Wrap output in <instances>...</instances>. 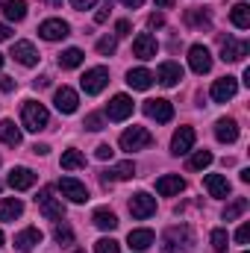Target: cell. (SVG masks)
I'll return each instance as SVG.
<instances>
[{
  "label": "cell",
  "mask_w": 250,
  "mask_h": 253,
  "mask_svg": "<svg viewBox=\"0 0 250 253\" xmlns=\"http://www.w3.org/2000/svg\"><path fill=\"white\" fill-rule=\"evenodd\" d=\"M191 245H194V230L188 224L168 227L162 236V253H188Z\"/></svg>",
  "instance_id": "6da1fadb"
},
{
  "label": "cell",
  "mask_w": 250,
  "mask_h": 253,
  "mask_svg": "<svg viewBox=\"0 0 250 253\" xmlns=\"http://www.w3.org/2000/svg\"><path fill=\"white\" fill-rule=\"evenodd\" d=\"M21 121H24V126H27L30 132H39V129H44V126H47L50 115H47V109H44L42 103L27 100V103H24V109H21Z\"/></svg>",
  "instance_id": "7a4b0ae2"
},
{
  "label": "cell",
  "mask_w": 250,
  "mask_h": 253,
  "mask_svg": "<svg viewBox=\"0 0 250 253\" xmlns=\"http://www.w3.org/2000/svg\"><path fill=\"white\" fill-rule=\"evenodd\" d=\"M36 203H39V212L47 221H62L65 218V203L59 197H53V189H42V194L36 197Z\"/></svg>",
  "instance_id": "3957f363"
},
{
  "label": "cell",
  "mask_w": 250,
  "mask_h": 253,
  "mask_svg": "<svg viewBox=\"0 0 250 253\" xmlns=\"http://www.w3.org/2000/svg\"><path fill=\"white\" fill-rule=\"evenodd\" d=\"M153 144V135L144 129V126H129L124 129V135H121V150H147Z\"/></svg>",
  "instance_id": "277c9868"
},
{
  "label": "cell",
  "mask_w": 250,
  "mask_h": 253,
  "mask_svg": "<svg viewBox=\"0 0 250 253\" xmlns=\"http://www.w3.org/2000/svg\"><path fill=\"white\" fill-rule=\"evenodd\" d=\"M80 85H83L85 94H100V91L109 85V71H106V68H91V71L83 74Z\"/></svg>",
  "instance_id": "5b68a950"
},
{
  "label": "cell",
  "mask_w": 250,
  "mask_h": 253,
  "mask_svg": "<svg viewBox=\"0 0 250 253\" xmlns=\"http://www.w3.org/2000/svg\"><path fill=\"white\" fill-rule=\"evenodd\" d=\"M144 115L153 118L156 124H168L174 118V106L165 100V97H156V100H144Z\"/></svg>",
  "instance_id": "8992f818"
},
{
  "label": "cell",
  "mask_w": 250,
  "mask_h": 253,
  "mask_svg": "<svg viewBox=\"0 0 250 253\" xmlns=\"http://www.w3.org/2000/svg\"><path fill=\"white\" fill-rule=\"evenodd\" d=\"M129 212H132V218H138V221L150 218V215L156 212V197H150L147 191L132 194V197H129Z\"/></svg>",
  "instance_id": "52a82bcc"
},
{
  "label": "cell",
  "mask_w": 250,
  "mask_h": 253,
  "mask_svg": "<svg viewBox=\"0 0 250 253\" xmlns=\"http://www.w3.org/2000/svg\"><path fill=\"white\" fill-rule=\"evenodd\" d=\"M39 36L44 42H59L65 36H71V27H68V21H62V18H47V21L39 24Z\"/></svg>",
  "instance_id": "ba28073f"
},
{
  "label": "cell",
  "mask_w": 250,
  "mask_h": 253,
  "mask_svg": "<svg viewBox=\"0 0 250 253\" xmlns=\"http://www.w3.org/2000/svg\"><path fill=\"white\" fill-rule=\"evenodd\" d=\"M236 91H239V80L236 77H221V80H215L212 83V100L215 103H227V100H233L236 97Z\"/></svg>",
  "instance_id": "9c48e42d"
},
{
  "label": "cell",
  "mask_w": 250,
  "mask_h": 253,
  "mask_svg": "<svg viewBox=\"0 0 250 253\" xmlns=\"http://www.w3.org/2000/svg\"><path fill=\"white\" fill-rule=\"evenodd\" d=\"M248 53H250L248 42H239V39H230V36L221 42V59L224 62H242Z\"/></svg>",
  "instance_id": "30bf717a"
},
{
  "label": "cell",
  "mask_w": 250,
  "mask_h": 253,
  "mask_svg": "<svg viewBox=\"0 0 250 253\" xmlns=\"http://www.w3.org/2000/svg\"><path fill=\"white\" fill-rule=\"evenodd\" d=\"M188 65H191L194 74H209V68H212V53H209V47L191 44V47H188Z\"/></svg>",
  "instance_id": "8fae6325"
},
{
  "label": "cell",
  "mask_w": 250,
  "mask_h": 253,
  "mask_svg": "<svg viewBox=\"0 0 250 253\" xmlns=\"http://www.w3.org/2000/svg\"><path fill=\"white\" fill-rule=\"evenodd\" d=\"M56 189L62 191V197H68L71 203H85V200H88V189H85L80 180H74V177H62Z\"/></svg>",
  "instance_id": "7c38bea8"
},
{
  "label": "cell",
  "mask_w": 250,
  "mask_h": 253,
  "mask_svg": "<svg viewBox=\"0 0 250 253\" xmlns=\"http://www.w3.org/2000/svg\"><path fill=\"white\" fill-rule=\"evenodd\" d=\"M106 115H109V121H126V118L132 115V97H126V94H115L112 103L106 106Z\"/></svg>",
  "instance_id": "4fadbf2b"
},
{
  "label": "cell",
  "mask_w": 250,
  "mask_h": 253,
  "mask_svg": "<svg viewBox=\"0 0 250 253\" xmlns=\"http://www.w3.org/2000/svg\"><path fill=\"white\" fill-rule=\"evenodd\" d=\"M53 103H56V109L62 112V115H74L77 112V106H80V97H77V91L74 88H56V94H53Z\"/></svg>",
  "instance_id": "5bb4252c"
},
{
  "label": "cell",
  "mask_w": 250,
  "mask_h": 253,
  "mask_svg": "<svg viewBox=\"0 0 250 253\" xmlns=\"http://www.w3.org/2000/svg\"><path fill=\"white\" fill-rule=\"evenodd\" d=\"M194 147V129L191 126H180L171 138V153L174 156H186L188 150Z\"/></svg>",
  "instance_id": "9a60e30c"
},
{
  "label": "cell",
  "mask_w": 250,
  "mask_h": 253,
  "mask_svg": "<svg viewBox=\"0 0 250 253\" xmlns=\"http://www.w3.org/2000/svg\"><path fill=\"white\" fill-rule=\"evenodd\" d=\"M156 50H159V44H156V39H153L150 33H138V36H135V42H132V53H135L138 59H153Z\"/></svg>",
  "instance_id": "2e32d148"
},
{
  "label": "cell",
  "mask_w": 250,
  "mask_h": 253,
  "mask_svg": "<svg viewBox=\"0 0 250 253\" xmlns=\"http://www.w3.org/2000/svg\"><path fill=\"white\" fill-rule=\"evenodd\" d=\"M12 59L27 65V68H33V65L39 62V50L33 47V42H15L12 44Z\"/></svg>",
  "instance_id": "e0dca14e"
},
{
  "label": "cell",
  "mask_w": 250,
  "mask_h": 253,
  "mask_svg": "<svg viewBox=\"0 0 250 253\" xmlns=\"http://www.w3.org/2000/svg\"><path fill=\"white\" fill-rule=\"evenodd\" d=\"M6 183H9L15 191H27V189H33V186H36V174H33L30 168H12Z\"/></svg>",
  "instance_id": "ac0fdd59"
},
{
  "label": "cell",
  "mask_w": 250,
  "mask_h": 253,
  "mask_svg": "<svg viewBox=\"0 0 250 253\" xmlns=\"http://www.w3.org/2000/svg\"><path fill=\"white\" fill-rule=\"evenodd\" d=\"M215 138H218L221 144H233V141L239 138V124H236L233 118H218V121H215Z\"/></svg>",
  "instance_id": "d6986e66"
},
{
  "label": "cell",
  "mask_w": 250,
  "mask_h": 253,
  "mask_svg": "<svg viewBox=\"0 0 250 253\" xmlns=\"http://www.w3.org/2000/svg\"><path fill=\"white\" fill-rule=\"evenodd\" d=\"M183 189H186V180H183L180 174H165V177H159V180H156V191H159L162 197L180 194Z\"/></svg>",
  "instance_id": "ffe728a7"
},
{
  "label": "cell",
  "mask_w": 250,
  "mask_h": 253,
  "mask_svg": "<svg viewBox=\"0 0 250 253\" xmlns=\"http://www.w3.org/2000/svg\"><path fill=\"white\" fill-rule=\"evenodd\" d=\"M153 80H159L162 85H177V83L183 80V68H180L177 62H162Z\"/></svg>",
  "instance_id": "44dd1931"
},
{
  "label": "cell",
  "mask_w": 250,
  "mask_h": 253,
  "mask_svg": "<svg viewBox=\"0 0 250 253\" xmlns=\"http://www.w3.org/2000/svg\"><path fill=\"white\" fill-rule=\"evenodd\" d=\"M36 245H42V230H36V227H27V230H21V233L15 236V248L21 253L33 251Z\"/></svg>",
  "instance_id": "7402d4cb"
},
{
  "label": "cell",
  "mask_w": 250,
  "mask_h": 253,
  "mask_svg": "<svg viewBox=\"0 0 250 253\" xmlns=\"http://www.w3.org/2000/svg\"><path fill=\"white\" fill-rule=\"evenodd\" d=\"M203 186L209 191V197H227V194H230V180L221 177V174H206Z\"/></svg>",
  "instance_id": "603a6c76"
},
{
  "label": "cell",
  "mask_w": 250,
  "mask_h": 253,
  "mask_svg": "<svg viewBox=\"0 0 250 253\" xmlns=\"http://www.w3.org/2000/svg\"><path fill=\"white\" fill-rule=\"evenodd\" d=\"M126 83H129V88H135V91H147V88L153 85V74H150L147 68H135V71L126 74Z\"/></svg>",
  "instance_id": "cb8c5ba5"
},
{
  "label": "cell",
  "mask_w": 250,
  "mask_h": 253,
  "mask_svg": "<svg viewBox=\"0 0 250 253\" xmlns=\"http://www.w3.org/2000/svg\"><path fill=\"white\" fill-rule=\"evenodd\" d=\"M153 242H156L153 230H129V236H126V245H129L132 251H147Z\"/></svg>",
  "instance_id": "d4e9b609"
},
{
  "label": "cell",
  "mask_w": 250,
  "mask_h": 253,
  "mask_svg": "<svg viewBox=\"0 0 250 253\" xmlns=\"http://www.w3.org/2000/svg\"><path fill=\"white\" fill-rule=\"evenodd\" d=\"M129 177H135V165L132 162H118L103 174V183H121V180H129Z\"/></svg>",
  "instance_id": "484cf974"
},
{
  "label": "cell",
  "mask_w": 250,
  "mask_h": 253,
  "mask_svg": "<svg viewBox=\"0 0 250 253\" xmlns=\"http://www.w3.org/2000/svg\"><path fill=\"white\" fill-rule=\"evenodd\" d=\"M91 221H94V227H97V230H115V227H118V215H115L112 209H106V206L94 209Z\"/></svg>",
  "instance_id": "4316f807"
},
{
  "label": "cell",
  "mask_w": 250,
  "mask_h": 253,
  "mask_svg": "<svg viewBox=\"0 0 250 253\" xmlns=\"http://www.w3.org/2000/svg\"><path fill=\"white\" fill-rule=\"evenodd\" d=\"M21 212H24V203L18 197H3L0 200V221H15V218H21Z\"/></svg>",
  "instance_id": "83f0119b"
},
{
  "label": "cell",
  "mask_w": 250,
  "mask_h": 253,
  "mask_svg": "<svg viewBox=\"0 0 250 253\" xmlns=\"http://www.w3.org/2000/svg\"><path fill=\"white\" fill-rule=\"evenodd\" d=\"M0 141L18 147V144H21V129L12 124V121H0Z\"/></svg>",
  "instance_id": "f1b7e54d"
},
{
  "label": "cell",
  "mask_w": 250,
  "mask_h": 253,
  "mask_svg": "<svg viewBox=\"0 0 250 253\" xmlns=\"http://www.w3.org/2000/svg\"><path fill=\"white\" fill-rule=\"evenodd\" d=\"M3 12H6L9 21H24L27 18V0H6Z\"/></svg>",
  "instance_id": "f546056e"
},
{
  "label": "cell",
  "mask_w": 250,
  "mask_h": 253,
  "mask_svg": "<svg viewBox=\"0 0 250 253\" xmlns=\"http://www.w3.org/2000/svg\"><path fill=\"white\" fill-rule=\"evenodd\" d=\"M230 18H233V24H236L239 30H248L250 27V6L248 3H236L233 12H230Z\"/></svg>",
  "instance_id": "4dcf8cb0"
},
{
  "label": "cell",
  "mask_w": 250,
  "mask_h": 253,
  "mask_svg": "<svg viewBox=\"0 0 250 253\" xmlns=\"http://www.w3.org/2000/svg\"><path fill=\"white\" fill-rule=\"evenodd\" d=\"M83 165H85V156H83L80 150L71 147V150H65L62 153V168L65 171H74V168H83Z\"/></svg>",
  "instance_id": "1f68e13d"
},
{
  "label": "cell",
  "mask_w": 250,
  "mask_h": 253,
  "mask_svg": "<svg viewBox=\"0 0 250 253\" xmlns=\"http://www.w3.org/2000/svg\"><path fill=\"white\" fill-rule=\"evenodd\" d=\"M248 212V200L245 197H236L227 209H224V221H236V218H242Z\"/></svg>",
  "instance_id": "d6a6232c"
},
{
  "label": "cell",
  "mask_w": 250,
  "mask_h": 253,
  "mask_svg": "<svg viewBox=\"0 0 250 253\" xmlns=\"http://www.w3.org/2000/svg\"><path fill=\"white\" fill-rule=\"evenodd\" d=\"M83 56H85V53H83L80 47H68L62 56H59V65H62V68H80V65H83Z\"/></svg>",
  "instance_id": "836d02e7"
},
{
  "label": "cell",
  "mask_w": 250,
  "mask_h": 253,
  "mask_svg": "<svg viewBox=\"0 0 250 253\" xmlns=\"http://www.w3.org/2000/svg\"><path fill=\"white\" fill-rule=\"evenodd\" d=\"M186 24L188 27H209V12H203V9H186Z\"/></svg>",
  "instance_id": "e575fe53"
},
{
  "label": "cell",
  "mask_w": 250,
  "mask_h": 253,
  "mask_svg": "<svg viewBox=\"0 0 250 253\" xmlns=\"http://www.w3.org/2000/svg\"><path fill=\"white\" fill-rule=\"evenodd\" d=\"M209 242H212V248H215V253H224L227 248H230V236H227V230H212V236H209Z\"/></svg>",
  "instance_id": "d590c367"
},
{
  "label": "cell",
  "mask_w": 250,
  "mask_h": 253,
  "mask_svg": "<svg viewBox=\"0 0 250 253\" xmlns=\"http://www.w3.org/2000/svg\"><path fill=\"white\" fill-rule=\"evenodd\" d=\"M188 165H191L194 171H203V168H209V165H212V153H209V150H197V153L191 156V162H188Z\"/></svg>",
  "instance_id": "8d00e7d4"
},
{
  "label": "cell",
  "mask_w": 250,
  "mask_h": 253,
  "mask_svg": "<svg viewBox=\"0 0 250 253\" xmlns=\"http://www.w3.org/2000/svg\"><path fill=\"white\" fill-rule=\"evenodd\" d=\"M53 239H56L59 245H74V230H71L68 224H56V230H53Z\"/></svg>",
  "instance_id": "74e56055"
},
{
  "label": "cell",
  "mask_w": 250,
  "mask_h": 253,
  "mask_svg": "<svg viewBox=\"0 0 250 253\" xmlns=\"http://www.w3.org/2000/svg\"><path fill=\"white\" fill-rule=\"evenodd\" d=\"M115 47H118V39H115V36H103V39L97 42V53H103V56H112Z\"/></svg>",
  "instance_id": "f35d334b"
},
{
  "label": "cell",
  "mask_w": 250,
  "mask_h": 253,
  "mask_svg": "<svg viewBox=\"0 0 250 253\" xmlns=\"http://www.w3.org/2000/svg\"><path fill=\"white\" fill-rule=\"evenodd\" d=\"M94 253H121V245H118L115 239H100V242L94 245Z\"/></svg>",
  "instance_id": "ab89813d"
},
{
  "label": "cell",
  "mask_w": 250,
  "mask_h": 253,
  "mask_svg": "<svg viewBox=\"0 0 250 253\" xmlns=\"http://www.w3.org/2000/svg\"><path fill=\"white\" fill-rule=\"evenodd\" d=\"M85 129H91V132H97V129H103V115H97V112H94V115H88V118H85Z\"/></svg>",
  "instance_id": "60d3db41"
},
{
  "label": "cell",
  "mask_w": 250,
  "mask_h": 253,
  "mask_svg": "<svg viewBox=\"0 0 250 253\" xmlns=\"http://www.w3.org/2000/svg\"><path fill=\"white\" fill-rule=\"evenodd\" d=\"M236 242H239V245H248V242H250V224H248V221L236 230Z\"/></svg>",
  "instance_id": "b9f144b4"
},
{
  "label": "cell",
  "mask_w": 250,
  "mask_h": 253,
  "mask_svg": "<svg viewBox=\"0 0 250 253\" xmlns=\"http://www.w3.org/2000/svg\"><path fill=\"white\" fill-rule=\"evenodd\" d=\"M162 24H165V15H162V12H153V15L147 18V27H150V30H159Z\"/></svg>",
  "instance_id": "7bdbcfd3"
},
{
  "label": "cell",
  "mask_w": 250,
  "mask_h": 253,
  "mask_svg": "<svg viewBox=\"0 0 250 253\" xmlns=\"http://www.w3.org/2000/svg\"><path fill=\"white\" fill-rule=\"evenodd\" d=\"M112 153H115V150H112V144H100V147L94 150V156H97V159H112Z\"/></svg>",
  "instance_id": "ee69618b"
},
{
  "label": "cell",
  "mask_w": 250,
  "mask_h": 253,
  "mask_svg": "<svg viewBox=\"0 0 250 253\" xmlns=\"http://www.w3.org/2000/svg\"><path fill=\"white\" fill-rule=\"evenodd\" d=\"M94 3H97V0H71V6H74V9H80V12H83V9H91Z\"/></svg>",
  "instance_id": "f6af8a7d"
},
{
  "label": "cell",
  "mask_w": 250,
  "mask_h": 253,
  "mask_svg": "<svg viewBox=\"0 0 250 253\" xmlns=\"http://www.w3.org/2000/svg\"><path fill=\"white\" fill-rule=\"evenodd\" d=\"M115 36H129V21H118L115 24Z\"/></svg>",
  "instance_id": "bcb514c9"
},
{
  "label": "cell",
  "mask_w": 250,
  "mask_h": 253,
  "mask_svg": "<svg viewBox=\"0 0 250 253\" xmlns=\"http://www.w3.org/2000/svg\"><path fill=\"white\" fill-rule=\"evenodd\" d=\"M15 88V80L12 77H0V91H12Z\"/></svg>",
  "instance_id": "7dc6e473"
},
{
  "label": "cell",
  "mask_w": 250,
  "mask_h": 253,
  "mask_svg": "<svg viewBox=\"0 0 250 253\" xmlns=\"http://www.w3.org/2000/svg\"><path fill=\"white\" fill-rule=\"evenodd\" d=\"M106 18H109V6H106V9H100V12H97V15H94V21H97V24H103V21H106Z\"/></svg>",
  "instance_id": "c3c4849f"
},
{
  "label": "cell",
  "mask_w": 250,
  "mask_h": 253,
  "mask_svg": "<svg viewBox=\"0 0 250 253\" xmlns=\"http://www.w3.org/2000/svg\"><path fill=\"white\" fill-rule=\"evenodd\" d=\"M9 36H12V30L6 24H0V42H9Z\"/></svg>",
  "instance_id": "681fc988"
},
{
  "label": "cell",
  "mask_w": 250,
  "mask_h": 253,
  "mask_svg": "<svg viewBox=\"0 0 250 253\" xmlns=\"http://www.w3.org/2000/svg\"><path fill=\"white\" fill-rule=\"evenodd\" d=\"M121 3H124L126 9H138V6H141L144 0H121Z\"/></svg>",
  "instance_id": "f907efd6"
},
{
  "label": "cell",
  "mask_w": 250,
  "mask_h": 253,
  "mask_svg": "<svg viewBox=\"0 0 250 253\" xmlns=\"http://www.w3.org/2000/svg\"><path fill=\"white\" fill-rule=\"evenodd\" d=\"M33 150H36V153H39V156H44V153H47V150H50V147H47V144H36V147H33Z\"/></svg>",
  "instance_id": "816d5d0a"
},
{
  "label": "cell",
  "mask_w": 250,
  "mask_h": 253,
  "mask_svg": "<svg viewBox=\"0 0 250 253\" xmlns=\"http://www.w3.org/2000/svg\"><path fill=\"white\" fill-rule=\"evenodd\" d=\"M156 6H162V9H171V6H174V0H156Z\"/></svg>",
  "instance_id": "f5cc1de1"
},
{
  "label": "cell",
  "mask_w": 250,
  "mask_h": 253,
  "mask_svg": "<svg viewBox=\"0 0 250 253\" xmlns=\"http://www.w3.org/2000/svg\"><path fill=\"white\" fill-rule=\"evenodd\" d=\"M42 3H47V6H62V0H42Z\"/></svg>",
  "instance_id": "db71d44e"
},
{
  "label": "cell",
  "mask_w": 250,
  "mask_h": 253,
  "mask_svg": "<svg viewBox=\"0 0 250 253\" xmlns=\"http://www.w3.org/2000/svg\"><path fill=\"white\" fill-rule=\"evenodd\" d=\"M0 68H3V53H0Z\"/></svg>",
  "instance_id": "11a10c76"
},
{
  "label": "cell",
  "mask_w": 250,
  "mask_h": 253,
  "mask_svg": "<svg viewBox=\"0 0 250 253\" xmlns=\"http://www.w3.org/2000/svg\"><path fill=\"white\" fill-rule=\"evenodd\" d=\"M0 245H3V233H0Z\"/></svg>",
  "instance_id": "9f6ffc18"
},
{
  "label": "cell",
  "mask_w": 250,
  "mask_h": 253,
  "mask_svg": "<svg viewBox=\"0 0 250 253\" xmlns=\"http://www.w3.org/2000/svg\"><path fill=\"white\" fill-rule=\"evenodd\" d=\"M245 253H248V251H245Z\"/></svg>",
  "instance_id": "6f0895ef"
}]
</instances>
